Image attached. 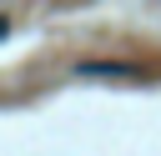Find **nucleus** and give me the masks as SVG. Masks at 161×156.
<instances>
[{"label": "nucleus", "instance_id": "1", "mask_svg": "<svg viewBox=\"0 0 161 156\" xmlns=\"http://www.w3.org/2000/svg\"><path fill=\"white\" fill-rule=\"evenodd\" d=\"M75 75H86V81H116V75H136V65H126V60H80Z\"/></svg>", "mask_w": 161, "mask_h": 156}]
</instances>
